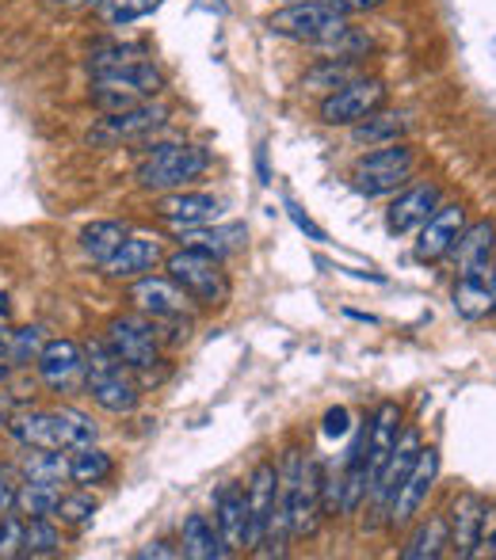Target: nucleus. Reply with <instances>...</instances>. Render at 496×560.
Instances as JSON below:
<instances>
[{"label": "nucleus", "mask_w": 496, "mask_h": 560, "mask_svg": "<svg viewBox=\"0 0 496 560\" xmlns=\"http://www.w3.org/2000/svg\"><path fill=\"white\" fill-rule=\"evenodd\" d=\"M416 172V149L405 141H390V145H374L351 164V187L367 199L378 195H397L401 187L413 179Z\"/></svg>", "instance_id": "4"}, {"label": "nucleus", "mask_w": 496, "mask_h": 560, "mask_svg": "<svg viewBox=\"0 0 496 560\" xmlns=\"http://www.w3.org/2000/svg\"><path fill=\"white\" fill-rule=\"evenodd\" d=\"M15 405H20V400H15V393L8 389L4 382H0V428H4V423H8V416L15 412Z\"/></svg>", "instance_id": "45"}, {"label": "nucleus", "mask_w": 496, "mask_h": 560, "mask_svg": "<svg viewBox=\"0 0 496 560\" xmlns=\"http://www.w3.org/2000/svg\"><path fill=\"white\" fill-rule=\"evenodd\" d=\"M126 233H130V229H126L123 222H92V225L81 229V252L92 259V264L104 267L107 259L115 256V248L126 241Z\"/></svg>", "instance_id": "32"}, {"label": "nucleus", "mask_w": 496, "mask_h": 560, "mask_svg": "<svg viewBox=\"0 0 496 560\" xmlns=\"http://www.w3.org/2000/svg\"><path fill=\"white\" fill-rule=\"evenodd\" d=\"M61 553V530L54 518H27L23 523V553L20 557H58Z\"/></svg>", "instance_id": "33"}, {"label": "nucleus", "mask_w": 496, "mask_h": 560, "mask_svg": "<svg viewBox=\"0 0 496 560\" xmlns=\"http://www.w3.org/2000/svg\"><path fill=\"white\" fill-rule=\"evenodd\" d=\"M482 523H485V500L470 488H462L451 500V511H447V530H451V549L459 553V560L477 557V546H482Z\"/></svg>", "instance_id": "16"}, {"label": "nucleus", "mask_w": 496, "mask_h": 560, "mask_svg": "<svg viewBox=\"0 0 496 560\" xmlns=\"http://www.w3.org/2000/svg\"><path fill=\"white\" fill-rule=\"evenodd\" d=\"M58 8H73V12H81V8H96L100 0H54Z\"/></svg>", "instance_id": "47"}, {"label": "nucleus", "mask_w": 496, "mask_h": 560, "mask_svg": "<svg viewBox=\"0 0 496 560\" xmlns=\"http://www.w3.org/2000/svg\"><path fill=\"white\" fill-rule=\"evenodd\" d=\"M405 130H408L405 115L374 112V115H367L364 122L351 126V141H356V145L374 149V145H390V141H401V138H405Z\"/></svg>", "instance_id": "31"}, {"label": "nucleus", "mask_w": 496, "mask_h": 560, "mask_svg": "<svg viewBox=\"0 0 496 560\" xmlns=\"http://www.w3.org/2000/svg\"><path fill=\"white\" fill-rule=\"evenodd\" d=\"M493 313H496V264H493Z\"/></svg>", "instance_id": "48"}, {"label": "nucleus", "mask_w": 496, "mask_h": 560, "mask_svg": "<svg viewBox=\"0 0 496 560\" xmlns=\"http://www.w3.org/2000/svg\"><path fill=\"white\" fill-rule=\"evenodd\" d=\"M367 73L364 58H321L313 69L302 73V92H318V96H328V92L344 89V84L359 81Z\"/></svg>", "instance_id": "23"}, {"label": "nucleus", "mask_w": 496, "mask_h": 560, "mask_svg": "<svg viewBox=\"0 0 496 560\" xmlns=\"http://www.w3.org/2000/svg\"><path fill=\"white\" fill-rule=\"evenodd\" d=\"M321 431H325L328 439H341L351 431V412L348 408H328L325 412V423H321Z\"/></svg>", "instance_id": "41"}, {"label": "nucleus", "mask_w": 496, "mask_h": 560, "mask_svg": "<svg viewBox=\"0 0 496 560\" xmlns=\"http://www.w3.org/2000/svg\"><path fill=\"white\" fill-rule=\"evenodd\" d=\"M382 107H385V84L378 81V77L364 73L359 81L328 92V96L321 100L318 115L325 126H356V122H364L367 115L382 112Z\"/></svg>", "instance_id": "8"}, {"label": "nucleus", "mask_w": 496, "mask_h": 560, "mask_svg": "<svg viewBox=\"0 0 496 560\" xmlns=\"http://www.w3.org/2000/svg\"><path fill=\"white\" fill-rule=\"evenodd\" d=\"M46 347V336L43 328L27 325V328H12V366L15 370H27L38 362V354H43Z\"/></svg>", "instance_id": "38"}, {"label": "nucleus", "mask_w": 496, "mask_h": 560, "mask_svg": "<svg viewBox=\"0 0 496 560\" xmlns=\"http://www.w3.org/2000/svg\"><path fill=\"white\" fill-rule=\"evenodd\" d=\"M439 207V187L436 184H416V187H405V191L393 195L390 210H385V225L390 233H413L428 222V214Z\"/></svg>", "instance_id": "22"}, {"label": "nucleus", "mask_w": 496, "mask_h": 560, "mask_svg": "<svg viewBox=\"0 0 496 560\" xmlns=\"http://www.w3.org/2000/svg\"><path fill=\"white\" fill-rule=\"evenodd\" d=\"M180 541H184L180 553L192 557V560H222L226 553H230L226 541H222V534H218V526L210 523L207 515H187L184 530H180Z\"/></svg>", "instance_id": "25"}, {"label": "nucleus", "mask_w": 496, "mask_h": 560, "mask_svg": "<svg viewBox=\"0 0 496 560\" xmlns=\"http://www.w3.org/2000/svg\"><path fill=\"white\" fill-rule=\"evenodd\" d=\"M153 214L161 218L164 225L172 229H199V225H210L218 222V214H222V202L215 199V195H203V191H169L161 202L153 207Z\"/></svg>", "instance_id": "17"}, {"label": "nucleus", "mask_w": 496, "mask_h": 560, "mask_svg": "<svg viewBox=\"0 0 496 560\" xmlns=\"http://www.w3.org/2000/svg\"><path fill=\"white\" fill-rule=\"evenodd\" d=\"M61 500L58 480H27L20 477V492H15V515L23 518H54Z\"/></svg>", "instance_id": "29"}, {"label": "nucleus", "mask_w": 496, "mask_h": 560, "mask_svg": "<svg viewBox=\"0 0 496 560\" xmlns=\"http://www.w3.org/2000/svg\"><path fill=\"white\" fill-rule=\"evenodd\" d=\"M287 214H290V222H295L298 229H302V233H310V241H325V229H318V225H313L310 218H305L298 207H287Z\"/></svg>", "instance_id": "43"}, {"label": "nucleus", "mask_w": 496, "mask_h": 560, "mask_svg": "<svg viewBox=\"0 0 496 560\" xmlns=\"http://www.w3.org/2000/svg\"><path fill=\"white\" fill-rule=\"evenodd\" d=\"M333 4L341 8L344 15H351V12L364 15V12H378V8H382L385 0H333Z\"/></svg>", "instance_id": "44"}, {"label": "nucleus", "mask_w": 496, "mask_h": 560, "mask_svg": "<svg viewBox=\"0 0 496 560\" xmlns=\"http://www.w3.org/2000/svg\"><path fill=\"white\" fill-rule=\"evenodd\" d=\"M15 472L27 480H69V454L66 450H46V446H23V457Z\"/></svg>", "instance_id": "30"}, {"label": "nucleus", "mask_w": 496, "mask_h": 560, "mask_svg": "<svg viewBox=\"0 0 496 560\" xmlns=\"http://www.w3.org/2000/svg\"><path fill=\"white\" fill-rule=\"evenodd\" d=\"M164 271L199 305H226V298H230V275L222 271V259L207 256L199 248H187L184 244L180 252L164 256Z\"/></svg>", "instance_id": "6"}, {"label": "nucleus", "mask_w": 496, "mask_h": 560, "mask_svg": "<svg viewBox=\"0 0 496 560\" xmlns=\"http://www.w3.org/2000/svg\"><path fill=\"white\" fill-rule=\"evenodd\" d=\"M15 492H20V472L0 465V518L15 511Z\"/></svg>", "instance_id": "40"}, {"label": "nucleus", "mask_w": 496, "mask_h": 560, "mask_svg": "<svg viewBox=\"0 0 496 560\" xmlns=\"http://www.w3.org/2000/svg\"><path fill=\"white\" fill-rule=\"evenodd\" d=\"M493 244L496 229L493 222H474L462 229L454 256H459V279H485L493 282Z\"/></svg>", "instance_id": "21"}, {"label": "nucleus", "mask_w": 496, "mask_h": 560, "mask_svg": "<svg viewBox=\"0 0 496 560\" xmlns=\"http://www.w3.org/2000/svg\"><path fill=\"white\" fill-rule=\"evenodd\" d=\"M451 549V530H447V515H431L408 534V541L401 546L405 560H436Z\"/></svg>", "instance_id": "26"}, {"label": "nucleus", "mask_w": 496, "mask_h": 560, "mask_svg": "<svg viewBox=\"0 0 496 560\" xmlns=\"http://www.w3.org/2000/svg\"><path fill=\"white\" fill-rule=\"evenodd\" d=\"M161 92H164V73L146 58L123 61V66L92 73V104L104 115L138 107V104H146V100H157Z\"/></svg>", "instance_id": "3"}, {"label": "nucleus", "mask_w": 496, "mask_h": 560, "mask_svg": "<svg viewBox=\"0 0 496 560\" xmlns=\"http://www.w3.org/2000/svg\"><path fill=\"white\" fill-rule=\"evenodd\" d=\"M416 454H420V435H416L413 428L401 431V439H397V446H393L390 462H385V469L378 472L374 488H371V492H367V495H371L374 523H385V511H390V500H393V495H397L401 480L408 477V469H413Z\"/></svg>", "instance_id": "14"}, {"label": "nucleus", "mask_w": 496, "mask_h": 560, "mask_svg": "<svg viewBox=\"0 0 496 560\" xmlns=\"http://www.w3.org/2000/svg\"><path fill=\"white\" fill-rule=\"evenodd\" d=\"M157 4H161V0H100L96 12H100V20H104L107 27H126V23L149 15Z\"/></svg>", "instance_id": "37"}, {"label": "nucleus", "mask_w": 496, "mask_h": 560, "mask_svg": "<svg viewBox=\"0 0 496 560\" xmlns=\"http://www.w3.org/2000/svg\"><path fill=\"white\" fill-rule=\"evenodd\" d=\"M287 4H290V0H287Z\"/></svg>", "instance_id": "49"}, {"label": "nucleus", "mask_w": 496, "mask_h": 560, "mask_svg": "<svg viewBox=\"0 0 496 560\" xmlns=\"http://www.w3.org/2000/svg\"><path fill=\"white\" fill-rule=\"evenodd\" d=\"M245 241H249L245 225H215L210 222V225H199V229H184L187 248H199L215 259H226V256H233V252H241L245 248Z\"/></svg>", "instance_id": "24"}, {"label": "nucleus", "mask_w": 496, "mask_h": 560, "mask_svg": "<svg viewBox=\"0 0 496 560\" xmlns=\"http://www.w3.org/2000/svg\"><path fill=\"white\" fill-rule=\"evenodd\" d=\"M436 480H439V450L436 446H420L413 469H408V477L401 480L397 495L390 500L385 523H390V526H408V523H413V518L420 515L424 503H428Z\"/></svg>", "instance_id": "9"}, {"label": "nucleus", "mask_w": 496, "mask_h": 560, "mask_svg": "<svg viewBox=\"0 0 496 560\" xmlns=\"http://www.w3.org/2000/svg\"><path fill=\"white\" fill-rule=\"evenodd\" d=\"M348 27V15L333 4V0H290L287 8L267 15V31L282 38H295V43L321 46L333 35Z\"/></svg>", "instance_id": "5"}, {"label": "nucleus", "mask_w": 496, "mask_h": 560, "mask_svg": "<svg viewBox=\"0 0 496 560\" xmlns=\"http://www.w3.org/2000/svg\"><path fill=\"white\" fill-rule=\"evenodd\" d=\"M397 439H401V405L397 400H382L374 408L371 423H367V492L374 488L378 472L385 469Z\"/></svg>", "instance_id": "18"}, {"label": "nucleus", "mask_w": 496, "mask_h": 560, "mask_svg": "<svg viewBox=\"0 0 496 560\" xmlns=\"http://www.w3.org/2000/svg\"><path fill=\"white\" fill-rule=\"evenodd\" d=\"M454 310H459L466 320L489 317V313H493V282L459 279V287H454Z\"/></svg>", "instance_id": "34"}, {"label": "nucleus", "mask_w": 496, "mask_h": 560, "mask_svg": "<svg viewBox=\"0 0 496 560\" xmlns=\"http://www.w3.org/2000/svg\"><path fill=\"white\" fill-rule=\"evenodd\" d=\"M23 523H27V518L15 515V511L0 518V560L23 553Z\"/></svg>", "instance_id": "39"}, {"label": "nucleus", "mask_w": 496, "mask_h": 560, "mask_svg": "<svg viewBox=\"0 0 496 560\" xmlns=\"http://www.w3.org/2000/svg\"><path fill=\"white\" fill-rule=\"evenodd\" d=\"M12 328L0 325V382H8V374H12Z\"/></svg>", "instance_id": "42"}, {"label": "nucleus", "mask_w": 496, "mask_h": 560, "mask_svg": "<svg viewBox=\"0 0 496 560\" xmlns=\"http://www.w3.org/2000/svg\"><path fill=\"white\" fill-rule=\"evenodd\" d=\"M462 229H466V210L462 207H443L439 202L428 214V222L420 225V236H416V259L424 264H436V259L451 256L454 244H459Z\"/></svg>", "instance_id": "15"}, {"label": "nucleus", "mask_w": 496, "mask_h": 560, "mask_svg": "<svg viewBox=\"0 0 496 560\" xmlns=\"http://www.w3.org/2000/svg\"><path fill=\"white\" fill-rule=\"evenodd\" d=\"M115 477V462L107 450H100L96 443L81 446V450H69V480L77 488H96L107 485Z\"/></svg>", "instance_id": "27"}, {"label": "nucleus", "mask_w": 496, "mask_h": 560, "mask_svg": "<svg viewBox=\"0 0 496 560\" xmlns=\"http://www.w3.org/2000/svg\"><path fill=\"white\" fill-rule=\"evenodd\" d=\"M245 495H249V549H259L267 530H272L275 508H279V465L256 462Z\"/></svg>", "instance_id": "10"}, {"label": "nucleus", "mask_w": 496, "mask_h": 560, "mask_svg": "<svg viewBox=\"0 0 496 560\" xmlns=\"http://www.w3.org/2000/svg\"><path fill=\"white\" fill-rule=\"evenodd\" d=\"M157 264H164V244L149 233H126V241L115 248V256L104 264L107 279H141Z\"/></svg>", "instance_id": "19"}, {"label": "nucleus", "mask_w": 496, "mask_h": 560, "mask_svg": "<svg viewBox=\"0 0 496 560\" xmlns=\"http://www.w3.org/2000/svg\"><path fill=\"white\" fill-rule=\"evenodd\" d=\"M146 54H149L146 43H96L89 50V69L100 73V69L123 66V61H138V58H146Z\"/></svg>", "instance_id": "36"}, {"label": "nucleus", "mask_w": 496, "mask_h": 560, "mask_svg": "<svg viewBox=\"0 0 496 560\" xmlns=\"http://www.w3.org/2000/svg\"><path fill=\"white\" fill-rule=\"evenodd\" d=\"M104 343L123 366H130L134 374H149L161 362V336L149 320L141 317H115L107 320Z\"/></svg>", "instance_id": "7"}, {"label": "nucleus", "mask_w": 496, "mask_h": 560, "mask_svg": "<svg viewBox=\"0 0 496 560\" xmlns=\"http://www.w3.org/2000/svg\"><path fill=\"white\" fill-rule=\"evenodd\" d=\"M96 511H100V503L89 495V488H81V492H61L54 518H58L61 526H73V530H81V526H89L92 518H96Z\"/></svg>", "instance_id": "35"}, {"label": "nucleus", "mask_w": 496, "mask_h": 560, "mask_svg": "<svg viewBox=\"0 0 496 560\" xmlns=\"http://www.w3.org/2000/svg\"><path fill=\"white\" fill-rule=\"evenodd\" d=\"M210 168V149L192 145V141H169V145H153V153L134 168V184L141 191L169 195L187 187L192 179L207 176Z\"/></svg>", "instance_id": "2"}, {"label": "nucleus", "mask_w": 496, "mask_h": 560, "mask_svg": "<svg viewBox=\"0 0 496 560\" xmlns=\"http://www.w3.org/2000/svg\"><path fill=\"white\" fill-rule=\"evenodd\" d=\"M215 526L222 534L226 549L241 553L249 549V495L238 485H222L215 492Z\"/></svg>", "instance_id": "20"}, {"label": "nucleus", "mask_w": 496, "mask_h": 560, "mask_svg": "<svg viewBox=\"0 0 496 560\" xmlns=\"http://www.w3.org/2000/svg\"><path fill=\"white\" fill-rule=\"evenodd\" d=\"M130 302L141 317L169 320V317H184L192 298H187L169 275H141V279H134V287H130Z\"/></svg>", "instance_id": "13"}, {"label": "nucleus", "mask_w": 496, "mask_h": 560, "mask_svg": "<svg viewBox=\"0 0 496 560\" xmlns=\"http://www.w3.org/2000/svg\"><path fill=\"white\" fill-rule=\"evenodd\" d=\"M54 416V435H58V450H81V446H92L96 443V423H92L89 412L73 405H61V408H50Z\"/></svg>", "instance_id": "28"}, {"label": "nucleus", "mask_w": 496, "mask_h": 560, "mask_svg": "<svg viewBox=\"0 0 496 560\" xmlns=\"http://www.w3.org/2000/svg\"><path fill=\"white\" fill-rule=\"evenodd\" d=\"M38 382L54 393H69L84 382V347L77 339H46L43 354L35 362Z\"/></svg>", "instance_id": "11"}, {"label": "nucleus", "mask_w": 496, "mask_h": 560, "mask_svg": "<svg viewBox=\"0 0 496 560\" xmlns=\"http://www.w3.org/2000/svg\"><path fill=\"white\" fill-rule=\"evenodd\" d=\"M84 389L96 400V408L112 416H130L141 400V385L130 366H123L104 339H92L84 347Z\"/></svg>", "instance_id": "1"}, {"label": "nucleus", "mask_w": 496, "mask_h": 560, "mask_svg": "<svg viewBox=\"0 0 496 560\" xmlns=\"http://www.w3.org/2000/svg\"><path fill=\"white\" fill-rule=\"evenodd\" d=\"M164 118H169V107L164 104H146L138 107H126V112H107L100 118V126L92 130V141L100 145H115V141H138V138H149L153 130H161Z\"/></svg>", "instance_id": "12"}, {"label": "nucleus", "mask_w": 496, "mask_h": 560, "mask_svg": "<svg viewBox=\"0 0 496 560\" xmlns=\"http://www.w3.org/2000/svg\"><path fill=\"white\" fill-rule=\"evenodd\" d=\"M138 557L141 560H149V557H180V549H169V541H153L149 549H138Z\"/></svg>", "instance_id": "46"}]
</instances>
